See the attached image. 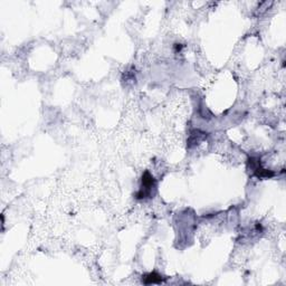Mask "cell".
<instances>
[{"instance_id":"obj_1","label":"cell","mask_w":286,"mask_h":286,"mask_svg":"<svg viewBox=\"0 0 286 286\" xmlns=\"http://www.w3.org/2000/svg\"><path fill=\"white\" fill-rule=\"evenodd\" d=\"M156 189V180L149 171H146L142 175V184H141L140 190L135 195L136 199H146L151 198L152 190Z\"/></svg>"},{"instance_id":"obj_2","label":"cell","mask_w":286,"mask_h":286,"mask_svg":"<svg viewBox=\"0 0 286 286\" xmlns=\"http://www.w3.org/2000/svg\"><path fill=\"white\" fill-rule=\"evenodd\" d=\"M260 161V160H259L257 158H249L248 159V167L251 168V170L254 173V176H256L257 178H260V179L272 178V177L275 175V173L269 171V170H266V169H264L263 167H261Z\"/></svg>"},{"instance_id":"obj_3","label":"cell","mask_w":286,"mask_h":286,"mask_svg":"<svg viewBox=\"0 0 286 286\" xmlns=\"http://www.w3.org/2000/svg\"><path fill=\"white\" fill-rule=\"evenodd\" d=\"M163 282L162 276L160 274L153 272V273H149L147 275L142 276V283L150 285V284H160Z\"/></svg>"}]
</instances>
